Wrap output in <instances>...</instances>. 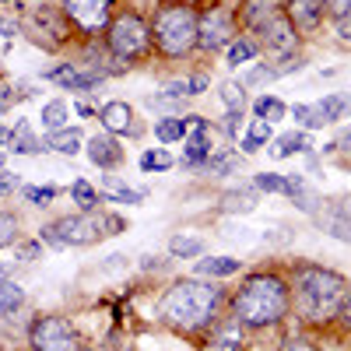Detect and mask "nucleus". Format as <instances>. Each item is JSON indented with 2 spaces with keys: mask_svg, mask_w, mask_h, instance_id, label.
Returning a JSON list of instances; mask_svg holds the SVG:
<instances>
[{
  "mask_svg": "<svg viewBox=\"0 0 351 351\" xmlns=\"http://www.w3.org/2000/svg\"><path fill=\"white\" fill-rule=\"evenodd\" d=\"M8 152H11V155H39V152H46V137H36L32 123H28V120H18V123L11 127V144H8Z\"/></svg>",
  "mask_w": 351,
  "mask_h": 351,
  "instance_id": "obj_19",
  "label": "nucleus"
},
{
  "mask_svg": "<svg viewBox=\"0 0 351 351\" xmlns=\"http://www.w3.org/2000/svg\"><path fill=\"white\" fill-rule=\"evenodd\" d=\"M243 271V260L236 256H208V260H197V278H232V274H239Z\"/></svg>",
  "mask_w": 351,
  "mask_h": 351,
  "instance_id": "obj_20",
  "label": "nucleus"
},
{
  "mask_svg": "<svg viewBox=\"0 0 351 351\" xmlns=\"http://www.w3.org/2000/svg\"><path fill=\"white\" fill-rule=\"evenodd\" d=\"M39 120H43V130H46V134H56V130H64V127H67L71 109H67V102H64V99H53V102H46V106H43Z\"/></svg>",
  "mask_w": 351,
  "mask_h": 351,
  "instance_id": "obj_28",
  "label": "nucleus"
},
{
  "mask_svg": "<svg viewBox=\"0 0 351 351\" xmlns=\"http://www.w3.org/2000/svg\"><path fill=\"white\" fill-rule=\"evenodd\" d=\"M239 120H243V112H225V120H221L225 137H236L239 134Z\"/></svg>",
  "mask_w": 351,
  "mask_h": 351,
  "instance_id": "obj_45",
  "label": "nucleus"
},
{
  "mask_svg": "<svg viewBox=\"0 0 351 351\" xmlns=\"http://www.w3.org/2000/svg\"><path fill=\"white\" fill-rule=\"evenodd\" d=\"M271 141H274V123L256 116V120L250 123V130H246V137L239 141V148H243V155H256L260 148H267Z\"/></svg>",
  "mask_w": 351,
  "mask_h": 351,
  "instance_id": "obj_22",
  "label": "nucleus"
},
{
  "mask_svg": "<svg viewBox=\"0 0 351 351\" xmlns=\"http://www.w3.org/2000/svg\"><path fill=\"white\" fill-rule=\"evenodd\" d=\"M21 197L32 204V208H49V204L60 197V190L56 186H21Z\"/></svg>",
  "mask_w": 351,
  "mask_h": 351,
  "instance_id": "obj_40",
  "label": "nucleus"
},
{
  "mask_svg": "<svg viewBox=\"0 0 351 351\" xmlns=\"http://www.w3.org/2000/svg\"><path fill=\"white\" fill-rule=\"evenodd\" d=\"M197 25L200 11L190 0H162L152 11V43L165 60H186L197 53Z\"/></svg>",
  "mask_w": 351,
  "mask_h": 351,
  "instance_id": "obj_4",
  "label": "nucleus"
},
{
  "mask_svg": "<svg viewBox=\"0 0 351 351\" xmlns=\"http://www.w3.org/2000/svg\"><path fill=\"white\" fill-rule=\"evenodd\" d=\"M84 155H88V162L92 165H99V169H116L123 162V144H120V137H112V134H95L92 141H88V148H84Z\"/></svg>",
  "mask_w": 351,
  "mask_h": 351,
  "instance_id": "obj_16",
  "label": "nucleus"
},
{
  "mask_svg": "<svg viewBox=\"0 0 351 351\" xmlns=\"http://www.w3.org/2000/svg\"><path fill=\"white\" fill-rule=\"evenodd\" d=\"M18 228H21V221H18L14 211H0V250H11V246L21 243Z\"/></svg>",
  "mask_w": 351,
  "mask_h": 351,
  "instance_id": "obj_37",
  "label": "nucleus"
},
{
  "mask_svg": "<svg viewBox=\"0 0 351 351\" xmlns=\"http://www.w3.org/2000/svg\"><path fill=\"white\" fill-rule=\"evenodd\" d=\"M169 256L172 260H197V256H204V239H197V236H172L169 239Z\"/></svg>",
  "mask_w": 351,
  "mask_h": 351,
  "instance_id": "obj_31",
  "label": "nucleus"
},
{
  "mask_svg": "<svg viewBox=\"0 0 351 351\" xmlns=\"http://www.w3.org/2000/svg\"><path fill=\"white\" fill-rule=\"evenodd\" d=\"M351 112V95H327V99H319L313 106H291V116H295V123H302L306 130H319V127H327V123H337L344 120V116Z\"/></svg>",
  "mask_w": 351,
  "mask_h": 351,
  "instance_id": "obj_11",
  "label": "nucleus"
},
{
  "mask_svg": "<svg viewBox=\"0 0 351 351\" xmlns=\"http://www.w3.org/2000/svg\"><path fill=\"white\" fill-rule=\"evenodd\" d=\"M256 36H260V49L271 53L274 60H281V56H295V53H299V39H302L299 28L291 25V18H288L285 11L274 14Z\"/></svg>",
  "mask_w": 351,
  "mask_h": 351,
  "instance_id": "obj_12",
  "label": "nucleus"
},
{
  "mask_svg": "<svg viewBox=\"0 0 351 351\" xmlns=\"http://www.w3.org/2000/svg\"><path fill=\"white\" fill-rule=\"evenodd\" d=\"M0 32H4L8 39L21 36V21H18V18H8V14H4V8H0Z\"/></svg>",
  "mask_w": 351,
  "mask_h": 351,
  "instance_id": "obj_44",
  "label": "nucleus"
},
{
  "mask_svg": "<svg viewBox=\"0 0 351 351\" xmlns=\"http://www.w3.org/2000/svg\"><path fill=\"white\" fill-rule=\"evenodd\" d=\"M81 130L77 127H64V130H56V134H46V148L49 152H60V155H77L81 152Z\"/></svg>",
  "mask_w": 351,
  "mask_h": 351,
  "instance_id": "obj_27",
  "label": "nucleus"
},
{
  "mask_svg": "<svg viewBox=\"0 0 351 351\" xmlns=\"http://www.w3.org/2000/svg\"><path fill=\"white\" fill-rule=\"evenodd\" d=\"M99 123L106 134L112 137H137L141 134V123L134 120V106L123 102V99H112L99 109Z\"/></svg>",
  "mask_w": 351,
  "mask_h": 351,
  "instance_id": "obj_14",
  "label": "nucleus"
},
{
  "mask_svg": "<svg viewBox=\"0 0 351 351\" xmlns=\"http://www.w3.org/2000/svg\"><path fill=\"white\" fill-rule=\"evenodd\" d=\"M25 306V288L14 278H0V316L14 319Z\"/></svg>",
  "mask_w": 351,
  "mask_h": 351,
  "instance_id": "obj_23",
  "label": "nucleus"
},
{
  "mask_svg": "<svg viewBox=\"0 0 351 351\" xmlns=\"http://www.w3.org/2000/svg\"><path fill=\"white\" fill-rule=\"evenodd\" d=\"M253 190H260V193H285L288 197V176H281V172H260V176H253Z\"/></svg>",
  "mask_w": 351,
  "mask_h": 351,
  "instance_id": "obj_38",
  "label": "nucleus"
},
{
  "mask_svg": "<svg viewBox=\"0 0 351 351\" xmlns=\"http://www.w3.org/2000/svg\"><path fill=\"white\" fill-rule=\"evenodd\" d=\"M84 351H88V348H84Z\"/></svg>",
  "mask_w": 351,
  "mask_h": 351,
  "instance_id": "obj_54",
  "label": "nucleus"
},
{
  "mask_svg": "<svg viewBox=\"0 0 351 351\" xmlns=\"http://www.w3.org/2000/svg\"><path fill=\"white\" fill-rule=\"evenodd\" d=\"M285 11V4L281 0H243L239 4V25L243 28H250V32H260L263 25H267L274 14H281Z\"/></svg>",
  "mask_w": 351,
  "mask_h": 351,
  "instance_id": "obj_17",
  "label": "nucleus"
},
{
  "mask_svg": "<svg viewBox=\"0 0 351 351\" xmlns=\"http://www.w3.org/2000/svg\"><path fill=\"white\" fill-rule=\"evenodd\" d=\"M0 169H4V155H0Z\"/></svg>",
  "mask_w": 351,
  "mask_h": 351,
  "instance_id": "obj_51",
  "label": "nucleus"
},
{
  "mask_svg": "<svg viewBox=\"0 0 351 351\" xmlns=\"http://www.w3.org/2000/svg\"><path fill=\"white\" fill-rule=\"evenodd\" d=\"M11 144V127H0V148H8Z\"/></svg>",
  "mask_w": 351,
  "mask_h": 351,
  "instance_id": "obj_50",
  "label": "nucleus"
},
{
  "mask_svg": "<svg viewBox=\"0 0 351 351\" xmlns=\"http://www.w3.org/2000/svg\"><path fill=\"white\" fill-rule=\"evenodd\" d=\"M183 102H186V99H180V95H169V92L144 95V106H148V109H162L165 116H186V112H183Z\"/></svg>",
  "mask_w": 351,
  "mask_h": 351,
  "instance_id": "obj_36",
  "label": "nucleus"
},
{
  "mask_svg": "<svg viewBox=\"0 0 351 351\" xmlns=\"http://www.w3.org/2000/svg\"><path fill=\"white\" fill-rule=\"evenodd\" d=\"M200 351H246V327L232 313H225L218 324L204 334Z\"/></svg>",
  "mask_w": 351,
  "mask_h": 351,
  "instance_id": "obj_13",
  "label": "nucleus"
},
{
  "mask_svg": "<svg viewBox=\"0 0 351 351\" xmlns=\"http://www.w3.org/2000/svg\"><path fill=\"white\" fill-rule=\"evenodd\" d=\"M81 39H102L116 14V0H56Z\"/></svg>",
  "mask_w": 351,
  "mask_h": 351,
  "instance_id": "obj_10",
  "label": "nucleus"
},
{
  "mask_svg": "<svg viewBox=\"0 0 351 351\" xmlns=\"http://www.w3.org/2000/svg\"><path fill=\"white\" fill-rule=\"evenodd\" d=\"M228 313L239 319L246 330H267L285 324L291 313V288L274 271H256L239 281V288L228 295Z\"/></svg>",
  "mask_w": 351,
  "mask_h": 351,
  "instance_id": "obj_3",
  "label": "nucleus"
},
{
  "mask_svg": "<svg viewBox=\"0 0 351 351\" xmlns=\"http://www.w3.org/2000/svg\"><path fill=\"white\" fill-rule=\"evenodd\" d=\"M253 112L260 116V120H271V123H278V120H285L288 106H285L278 95H260V99L253 102Z\"/></svg>",
  "mask_w": 351,
  "mask_h": 351,
  "instance_id": "obj_35",
  "label": "nucleus"
},
{
  "mask_svg": "<svg viewBox=\"0 0 351 351\" xmlns=\"http://www.w3.org/2000/svg\"><path fill=\"white\" fill-rule=\"evenodd\" d=\"M74 109H77V116H84V120H88V116H99V109H95V106H88V102H77Z\"/></svg>",
  "mask_w": 351,
  "mask_h": 351,
  "instance_id": "obj_49",
  "label": "nucleus"
},
{
  "mask_svg": "<svg viewBox=\"0 0 351 351\" xmlns=\"http://www.w3.org/2000/svg\"><path fill=\"white\" fill-rule=\"evenodd\" d=\"M218 95L225 102V112H246V84L243 81H225Z\"/></svg>",
  "mask_w": 351,
  "mask_h": 351,
  "instance_id": "obj_34",
  "label": "nucleus"
},
{
  "mask_svg": "<svg viewBox=\"0 0 351 351\" xmlns=\"http://www.w3.org/2000/svg\"><path fill=\"white\" fill-rule=\"evenodd\" d=\"M348 14H351V0H327V18L341 21V18H348Z\"/></svg>",
  "mask_w": 351,
  "mask_h": 351,
  "instance_id": "obj_43",
  "label": "nucleus"
},
{
  "mask_svg": "<svg viewBox=\"0 0 351 351\" xmlns=\"http://www.w3.org/2000/svg\"><path fill=\"white\" fill-rule=\"evenodd\" d=\"M334 25H337L341 43H351V14H348V18H341V21H334Z\"/></svg>",
  "mask_w": 351,
  "mask_h": 351,
  "instance_id": "obj_48",
  "label": "nucleus"
},
{
  "mask_svg": "<svg viewBox=\"0 0 351 351\" xmlns=\"http://www.w3.org/2000/svg\"><path fill=\"white\" fill-rule=\"evenodd\" d=\"M215 155V144H211V130H197V134H186L183 137V162L186 169H204V162H208Z\"/></svg>",
  "mask_w": 351,
  "mask_h": 351,
  "instance_id": "obj_18",
  "label": "nucleus"
},
{
  "mask_svg": "<svg viewBox=\"0 0 351 351\" xmlns=\"http://www.w3.org/2000/svg\"><path fill=\"white\" fill-rule=\"evenodd\" d=\"M260 53H263V49H260V39H253V36H239L236 43H232V46L225 49V56H228V64H232V67L256 60Z\"/></svg>",
  "mask_w": 351,
  "mask_h": 351,
  "instance_id": "obj_29",
  "label": "nucleus"
},
{
  "mask_svg": "<svg viewBox=\"0 0 351 351\" xmlns=\"http://www.w3.org/2000/svg\"><path fill=\"white\" fill-rule=\"evenodd\" d=\"M348 243H351V239H348Z\"/></svg>",
  "mask_w": 351,
  "mask_h": 351,
  "instance_id": "obj_53",
  "label": "nucleus"
},
{
  "mask_svg": "<svg viewBox=\"0 0 351 351\" xmlns=\"http://www.w3.org/2000/svg\"><path fill=\"white\" fill-rule=\"evenodd\" d=\"M291 306L306 327H330L341 316L344 299L351 295V281L319 263H299L291 271Z\"/></svg>",
  "mask_w": 351,
  "mask_h": 351,
  "instance_id": "obj_2",
  "label": "nucleus"
},
{
  "mask_svg": "<svg viewBox=\"0 0 351 351\" xmlns=\"http://www.w3.org/2000/svg\"><path fill=\"white\" fill-rule=\"evenodd\" d=\"M102 43L106 49L120 60L123 67H134L141 60H148L155 53V43H152V18H144L141 11L134 8H123L116 11L109 28L102 32Z\"/></svg>",
  "mask_w": 351,
  "mask_h": 351,
  "instance_id": "obj_5",
  "label": "nucleus"
},
{
  "mask_svg": "<svg viewBox=\"0 0 351 351\" xmlns=\"http://www.w3.org/2000/svg\"><path fill=\"white\" fill-rule=\"evenodd\" d=\"M18 176L14 172H8V169H0V193H11V190H18Z\"/></svg>",
  "mask_w": 351,
  "mask_h": 351,
  "instance_id": "obj_46",
  "label": "nucleus"
},
{
  "mask_svg": "<svg viewBox=\"0 0 351 351\" xmlns=\"http://www.w3.org/2000/svg\"><path fill=\"white\" fill-rule=\"evenodd\" d=\"M21 36H28V43L46 53H60L77 32L60 11V4H39L21 11Z\"/></svg>",
  "mask_w": 351,
  "mask_h": 351,
  "instance_id": "obj_7",
  "label": "nucleus"
},
{
  "mask_svg": "<svg viewBox=\"0 0 351 351\" xmlns=\"http://www.w3.org/2000/svg\"><path fill=\"white\" fill-rule=\"evenodd\" d=\"M71 200L77 204V211H99V204H106L102 193L88 183V180H74V183H71Z\"/></svg>",
  "mask_w": 351,
  "mask_h": 351,
  "instance_id": "obj_30",
  "label": "nucleus"
},
{
  "mask_svg": "<svg viewBox=\"0 0 351 351\" xmlns=\"http://www.w3.org/2000/svg\"><path fill=\"white\" fill-rule=\"evenodd\" d=\"M256 204H260V190H253V186L228 190L221 197V215H250V211H256Z\"/></svg>",
  "mask_w": 351,
  "mask_h": 351,
  "instance_id": "obj_21",
  "label": "nucleus"
},
{
  "mask_svg": "<svg viewBox=\"0 0 351 351\" xmlns=\"http://www.w3.org/2000/svg\"><path fill=\"white\" fill-rule=\"evenodd\" d=\"M127 225L120 215H109V211H77V215H64L53 221V232L60 246H92V243H102L109 236H120Z\"/></svg>",
  "mask_w": 351,
  "mask_h": 351,
  "instance_id": "obj_6",
  "label": "nucleus"
},
{
  "mask_svg": "<svg viewBox=\"0 0 351 351\" xmlns=\"http://www.w3.org/2000/svg\"><path fill=\"white\" fill-rule=\"evenodd\" d=\"M158 324L172 334H208L228 313V291L211 278H176L158 295Z\"/></svg>",
  "mask_w": 351,
  "mask_h": 351,
  "instance_id": "obj_1",
  "label": "nucleus"
},
{
  "mask_svg": "<svg viewBox=\"0 0 351 351\" xmlns=\"http://www.w3.org/2000/svg\"><path fill=\"white\" fill-rule=\"evenodd\" d=\"M211 88L208 74H183V77H176L165 84V92L169 95H180V99H193V95H204Z\"/></svg>",
  "mask_w": 351,
  "mask_h": 351,
  "instance_id": "obj_26",
  "label": "nucleus"
},
{
  "mask_svg": "<svg viewBox=\"0 0 351 351\" xmlns=\"http://www.w3.org/2000/svg\"><path fill=\"white\" fill-rule=\"evenodd\" d=\"M239 39V14L225 4H208L200 8V25H197V49L200 53H221Z\"/></svg>",
  "mask_w": 351,
  "mask_h": 351,
  "instance_id": "obj_8",
  "label": "nucleus"
},
{
  "mask_svg": "<svg viewBox=\"0 0 351 351\" xmlns=\"http://www.w3.org/2000/svg\"><path fill=\"white\" fill-rule=\"evenodd\" d=\"M0 351H4V348H0Z\"/></svg>",
  "mask_w": 351,
  "mask_h": 351,
  "instance_id": "obj_52",
  "label": "nucleus"
},
{
  "mask_svg": "<svg viewBox=\"0 0 351 351\" xmlns=\"http://www.w3.org/2000/svg\"><path fill=\"white\" fill-rule=\"evenodd\" d=\"M172 165H176V158L165 148H148V152L141 155V169L144 172H169Z\"/></svg>",
  "mask_w": 351,
  "mask_h": 351,
  "instance_id": "obj_39",
  "label": "nucleus"
},
{
  "mask_svg": "<svg viewBox=\"0 0 351 351\" xmlns=\"http://www.w3.org/2000/svg\"><path fill=\"white\" fill-rule=\"evenodd\" d=\"M155 137L162 144H180L186 137V120L183 116H162V120H155Z\"/></svg>",
  "mask_w": 351,
  "mask_h": 351,
  "instance_id": "obj_32",
  "label": "nucleus"
},
{
  "mask_svg": "<svg viewBox=\"0 0 351 351\" xmlns=\"http://www.w3.org/2000/svg\"><path fill=\"white\" fill-rule=\"evenodd\" d=\"M28 351H84V341L67 316L43 313L28 327Z\"/></svg>",
  "mask_w": 351,
  "mask_h": 351,
  "instance_id": "obj_9",
  "label": "nucleus"
},
{
  "mask_svg": "<svg viewBox=\"0 0 351 351\" xmlns=\"http://www.w3.org/2000/svg\"><path fill=\"white\" fill-rule=\"evenodd\" d=\"M99 193H102L106 204H141V200H144V190H130L127 183L116 180V176H106Z\"/></svg>",
  "mask_w": 351,
  "mask_h": 351,
  "instance_id": "obj_25",
  "label": "nucleus"
},
{
  "mask_svg": "<svg viewBox=\"0 0 351 351\" xmlns=\"http://www.w3.org/2000/svg\"><path fill=\"white\" fill-rule=\"evenodd\" d=\"M281 351H324V348L313 344L309 337H288V341L281 344Z\"/></svg>",
  "mask_w": 351,
  "mask_h": 351,
  "instance_id": "obj_42",
  "label": "nucleus"
},
{
  "mask_svg": "<svg viewBox=\"0 0 351 351\" xmlns=\"http://www.w3.org/2000/svg\"><path fill=\"white\" fill-rule=\"evenodd\" d=\"M285 14L299 32H316L327 18V0H285Z\"/></svg>",
  "mask_w": 351,
  "mask_h": 351,
  "instance_id": "obj_15",
  "label": "nucleus"
},
{
  "mask_svg": "<svg viewBox=\"0 0 351 351\" xmlns=\"http://www.w3.org/2000/svg\"><path fill=\"white\" fill-rule=\"evenodd\" d=\"M236 169H239V152H232V148H218L204 162V172H211V176H232Z\"/></svg>",
  "mask_w": 351,
  "mask_h": 351,
  "instance_id": "obj_33",
  "label": "nucleus"
},
{
  "mask_svg": "<svg viewBox=\"0 0 351 351\" xmlns=\"http://www.w3.org/2000/svg\"><path fill=\"white\" fill-rule=\"evenodd\" d=\"M334 148H337V152H348V155H351V127H344V130L337 134V141L330 144V152H334Z\"/></svg>",
  "mask_w": 351,
  "mask_h": 351,
  "instance_id": "obj_47",
  "label": "nucleus"
},
{
  "mask_svg": "<svg viewBox=\"0 0 351 351\" xmlns=\"http://www.w3.org/2000/svg\"><path fill=\"white\" fill-rule=\"evenodd\" d=\"M25 95H28V92H25V84H18V92H14V84L0 77V109L14 106V102H18V99H25Z\"/></svg>",
  "mask_w": 351,
  "mask_h": 351,
  "instance_id": "obj_41",
  "label": "nucleus"
},
{
  "mask_svg": "<svg viewBox=\"0 0 351 351\" xmlns=\"http://www.w3.org/2000/svg\"><path fill=\"white\" fill-rule=\"evenodd\" d=\"M309 148H313L309 134H302V130H288V134H281V137L271 141V155H274V158H291V155L309 152Z\"/></svg>",
  "mask_w": 351,
  "mask_h": 351,
  "instance_id": "obj_24",
  "label": "nucleus"
}]
</instances>
